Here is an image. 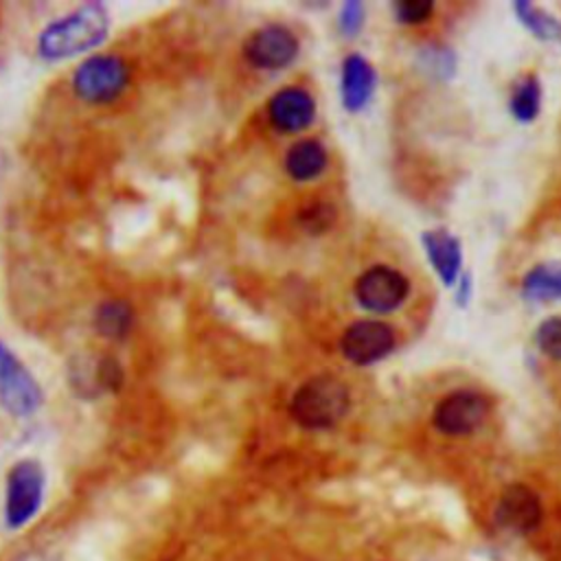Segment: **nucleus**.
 Wrapping results in <instances>:
<instances>
[{"instance_id":"1","label":"nucleus","mask_w":561,"mask_h":561,"mask_svg":"<svg viewBox=\"0 0 561 561\" xmlns=\"http://www.w3.org/2000/svg\"><path fill=\"white\" fill-rule=\"evenodd\" d=\"M110 28V15L103 4L90 2L61 20L48 24L37 39L44 59H66L101 44Z\"/></svg>"},{"instance_id":"2","label":"nucleus","mask_w":561,"mask_h":561,"mask_svg":"<svg viewBox=\"0 0 561 561\" xmlns=\"http://www.w3.org/2000/svg\"><path fill=\"white\" fill-rule=\"evenodd\" d=\"M351 394L344 381L333 375H316L294 392L289 412L307 430H327L344 419Z\"/></svg>"},{"instance_id":"3","label":"nucleus","mask_w":561,"mask_h":561,"mask_svg":"<svg viewBox=\"0 0 561 561\" xmlns=\"http://www.w3.org/2000/svg\"><path fill=\"white\" fill-rule=\"evenodd\" d=\"M46 476L37 460H18L7 473L4 524L11 530L24 528L39 513L44 502Z\"/></svg>"},{"instance_id":"4","label":"nucleus","mask_w":561,"mask_h":561,"mask_svg":"<svg viewBox=\"0 0 561 561\" xmlns=\"http://www.w3.org/2000/svg\"><path fill=\"white\" fill-rule=\"evenodd\" d=\"M129 66L118 55H92L72 75V90L85 103H110L129 83Z\"/></svg>"},{"instance_id":"5","label":"nucleus","mask_w":561,"mask_h":561,"mask_svg":"<svg viewBox=\"0 0 561 561\" xmlns=\"http://www.w3.org/2000/svg\"><path fill=\"white\" fill-rule=\"evenodd\" d=\"M44 401L42 388L26 366L0 342V403L13 416H31Z\"/></svg>"},{"instance_id":"6","label":"nucleus","mask_w":561,"mask_h":561,"mask_svg":"<svg viewBox=\"0 0 561 561\" xmlns=\"http://www.w3.org/2000/svg\"><path fill=\"white\" fill-rule=\"evenodd\" d=\"M489 414V401L473 390H458L440 399L434 410V425L447 436H467L476 432Z\"/></svg>"},{"instance_id":"7","label":"nucleus","mask_w":561,"mask_h":561,"mask_svg":"<svg viewBox=\"0 0 561 561\" xmlns=\"http://www.w3.org/2000/svg\"><path fill=\"white\" fill-rule=\"evenodd\" d=\"M300 50L296 35L283 24H267L254 31L245 44L243 55L245 59L263 70H278L289 66Z\"/></svg>"},{"instance_id":"8","label":"nucleus","mask_w":561,"mask_h":561,"mask_svg":"<svg viewBox=\"0 0 561 561\" xmlns=\"http://www.w3.org/2000/svg\"><path fill=\"white\" fill-rule=\"evenodd\" d=\"M408 296V278L388 267L375 265L368 267L355 283V298L357 302L375 313H386L397 309Z\"/></svg>"},{"instance_id":"9","label":"nucleus","mask_w":561,"mask_h":561,"mask_svg":"<svg viewBox=\"0 0 561 561\" xmlns=\"http://www.w3.org/2000/svg\"><path fill=\"white\" fill-rule=\"evenodd\" d=\"M394 346V333L386 322L357 320L342 333L340 348L353 364L366 366L386 357Z\"/></svg>"},{"instance_id":"10","label":"nucleus","mask_w":561,"mask_h":561,"mask_svg":"<svg viewBox=\"0 0 561 561\" xmlns=\"http://www.w3.org/2000/svg\"><path fill=\"white\" fill-rule=\"evenodd\" d=\"M495 519L506 530L530 533L541 522V502L526 484H511L495 506Z\"/></svg>"},{"instance_id":"11","label":"nucleus","mask_w":561,"mask_h":561,"mask_svg":"<svg viewBox=\"0 0 561 561\" xmlns=\"http://www.w3.org/2000/svg\"><path fill=\"white\" fill-rule=\"evenodd\" d=\"M267 116L274 129L283 134H294L311 125L316 116V103L311 94L302 88H283L270 99Z\"/></svg>"},{"instance_id":"12","label":"nucleus","mask_w":561,"mask_h":561,"mask_svg":"<svg viewBox=\"0 0 561 561\" xmlns=\"http://www.w3.org/2000/svg\"><path fill=\"white\" fill-rule=\"evenodd\" d=\"M375 72L370 64L359 55H348L342 66V101L346 110L357 112L373 94Z\"/></svg>"},{"instance_id":"13","label":"nucleus","mask_w":561,"mask_h":561,"mask_svg":"<svg viewBox=\"0 0 561 561\" xmlns=\"http://www.w3.org/2000/svg\"><path fill=\"white\" fill-rule=\"evenodd\" d=\"M327 167V149L313 140L305 138L294 142L285 153V171L296 182H307L318 178Z\"/></svg>"},{"instance_id":"14","label":"nucleus","mask_w":561,"mask_h":561,"mask_svg":"<svg viewBox=\"0 0 561 561\" xmlns=\"http://www.w3.org/2000/svg\"><path fill=\"white\" fill-rule=\"evenodd\" d=\"M423 243H425L427 256H430L436 274L443 278L445 285H451L458 274V265H460L458 241L451 234H447L445 230H434V232L423 234Z\"/></svg>"},{"instance_id":"15","label":"nucleus","mask_w":561,"mask_h":561,"mask_svg":"<svg viewBox=\"0 0 561 561\" xmlns=\"http://www.w3.org/2000/svg\"><path fill=\"white\" fill-rule=\"evenodd\" d=\"M134 322V311L125 300L112 298L96 307L94 311V327L99 335L107 340H123Z\"/></svg>"},{"instance_id":"16","label":"nucleus","mask_w":561,"mask_h":561,"mask_svg":"<svg viewBox=\"0 0 561 561\" xmlns=\"http://www.w3.org/2000/svg\"><path fill=\"white\" fill-rule=\"evenodd\" d=\"M524 291L533 298L561 296V265H537L524 278Z\"/></svg>"},{"instance_id":"17","label":"nucleus","mask_w":561,"mask_h":561,"mask_svg":"<svg viewBox=\"0 0 561 561\" xmlns=\"http://www.w3.org/2000/svg\"><path fill=\"white\" fill-rule=\"evenodd\" d=\"M539 101H541V90H539V81L535 77H526L522 79L519 85H515L513 96H511V110L515 114V118H519L522 123H528L537 116L539 112Z\"/></svg>"},{"instance_id":"18","label":"nucleus","mask_w":561,"mask_h":561,"mask_svg":"<svg viewBox=\"0 0 561 561\" xmlns=\"http://www.w3.org/2000/svg\"><path fill=\"white\" fill-rule=\"evenodd\" d=\"M517 13H519L522 22H524L530 31H535L539 37H552V35L559 33V24H557L550 15L541 13L537 7L528 4V2H519V4H517Z\"/></svg>"},{"instance_id":"19","label":"nucleus","mask_w":561,"mask_h":561,"mask_svg":"<svg viewBox=\"0 0 561 561\" xmlns=\"http://www.w3.org/2000/svg\"><path fill=\"white\" fill-rule=\"evenodd\" d=\"M333 219H335V210L331 204H324V202L309 204L300 213V224L307 232H324L333 224Z\"/></svg>"},{"instance_id":"20","label":"nucleus","mask_w":561,"mask_h":561,"mask_svg":"<svg viewBox=\"0 0 561 561\" xmlns=\"http://www.w3.org/2000/svg\"><path fill=\"white\" fill-rule=\"evenodd\" d=\"M537 344L548 357L561 362V318H550L539 324Z\"/></svg>"},{"instance_id":"21","label":"nucleus","mask_w":561,"mask_h":561,"mask_svg":"<svg viewBox=\"0 0 561 561\" xmlns=\"http://www.w3.org/2000/svg\"><path fill=\"white\" fill-rule=\"evenodd\" d=\"M432 9H434V4L427 0H408V2H399L394 7V15L403 24H419L430 18Z\"/></svg>"},{"instance_id":"22","label":"nucleus","mask_w":561,"mask_h":561,"mask_svg":"<svg viewBox=\"0 0 561 561\" xmlns=\"http://www.w3.org/2000/svg\"><path fill=\"white\" fill-rule=\"evenodd\" d=\"M364 22V7L359 2H346L340 11V28L346 35H355Z\"/></svg>"}]
</instances>
